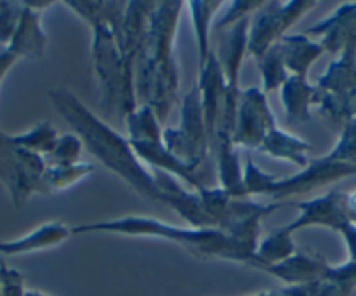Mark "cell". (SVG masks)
Masks as SVG:
<instances>
[{
  "mask_svg": "<svg viewBox=\"0 0 356 296\" xmlns=\"http://www.w3.org/2000/svg\"><path fill=\"white\" fill-rule=\"evenodd\" d=\"M316 8L313 0H292L264 2L262 8L250 18L248 28V54L259 61L275 44L286 35L290 28L300 18Z\"/></svg>",
  "mask_w": 356,
  "mask_h": 296,
  "instance_id": "9c48e42d",
  "label": "cell"
},
{
  "mask_svg": "<svg viewBox=\"0 0 356 296\" xmlns=\"http://www.w3.org/2000/svg\"><path fill=\"white\" fill-rule=\"evenodd\" d=\"M325 93H349L356 91V44H349L328 64L316 84Z\"/></svg>",
  "mask_w": 356,
  "mask_h": 296,
  "instance_id": "44dd1931",
  "label": "cell"
},
{
  "mask_svg": "<svg viewBox=\"0 0 356 296\" xmlns=\"http://www.w3.org/2000/svg\"><path fill=\"white\" fill-rule=\"evenodd\" d=\"M311 150H313V146L309 143L280 128L273 129L259 148V152H262V154L271 155L273 159H280V161L292 162L293 166L302 169L309 164L307 154Z\"/></svg>",
  "mask_w": 356,
  "mask_h": 296,
  "instance_id": "ffe728a7",
  "label": "cell"
},
{
  "mask_svg": "<svg viewBox=\"0 0 356 296\" xmlns=\"http://www.w3.org/2000/svg\"><path fill=\"white\" fill-rule=\"evenodd\" d=\"M318 93H320L318 86L307 82L306 77L290 76L282 86V89H280L282 103L289 122H293V124L309 122L311 107L316 103Z\"/></svg>",
  "mask_w": 356,
  "mask_h": 296,
  "instance_id": "d6986e66",
  "label": "cell"
},
{
  "mask_svg": "<svg viewBox=\"0 0 356 296\" xmlns=\"http://www.w3.org/2000/svg\"><path fill=\"white\" fill-rule=\"evenodd\" d=\"M280 49L283 54V63L290 76L306 77L309 73L314 61L320 60L325 54L320 42H314L311 37L299 33V35H285L280 40Z\"/></svg>",
  "mask_w": 356,
  "mask_h": 296,
  "instance_id": "ac0fdd59",
  "label": "cell"
},
{
  "mask_svg": "<svg viewBox=\"0 0 356 296\" xmlns=\"http://www.w3.org/2000/svg\"><path fill=\"white\" fill-rule=\"evenodd\" d=\"M49 100L72 131L81 138L88 152L102 166L118 175L140 197L164 206V193L157 185L152 169L136 157L128 138L89 110L70 89L58 87L49 91Z\"/></svg>",
  "mask_w": 356,
  "mask_h": 296,
  "instance_id": "6da1fadb",
  "label": "cell"
},
{
  "mask_svg": "<svg viewBox=\"0 0 356 296\" xmlns=\"http://www.w3.org/2000/svg\"><path fill=\"white\" fill-rule=\"evenodd\" d=\"M264 6V0H238V2H231L225 15L217 23H213V32L218 33L222 30L229 28V26L236 25V23L243 21L246 18H252L257 11Z\"/></svg>",
  "mask_w": 356,
  "mask_h": 296,
  "instance_id": "4dcf8cb0",
  "label": "cell"
},
{
  "mask_svg": "<svg viewBox=\"0 0 356 296\" xmlns=\"http://www.w3.org/2000/svg\"><path fill=\"white\" fill-rule=\"evenodd\" d=\"M88 234H112V236L140 237V239H163L178 244L197 258H217L248 265L260 270L257 247L236 239L220 229H194L177 227L168 221L152 216H122L114 220H100L93 223H82L72 229V236Z\"/></svg>",
  "mask_w": 356,
  "mask_h": 296,
  "instance_id": "3957f363",
  "label": "cell"
},
{
  "mask_svg": "<svg viewBox=\"0 0 356 296\" xmlns=\"http://www.w3.org/2000/svg\"><path fill=\"white\" fill-rule=\"evenodd\" d=\"M307 37H320L325 53L339 56L349 44H356V2H344L328 18L304 32Z\"/></svg>",
  "mask_w": 356,
  "mask_h": 296,
  "instance_id": "4fadbf2b",
  "label": "cell"
},
{
  "mask_svg": "<svg viewBox=\"0 0 356 296\" xmlns=\"http://www.w3.org/2000/svg\"><path fill=\"white\" fill-rule=\"evenodd\" d=\"M250 296H309V286H299V288H285L276 289V291H266V293H255Z\"/></svg>",
  "mask_w": 356,
  "mask_h": 296,
  "instance_id": "e575fe53",
  "label": "cell"
},
{
  "mask_svg": "<svg viewBox=\"0 0 356 296\" xmlns=\"http://www.w3.org/2000/svg\"><path fill=\"white\" fill-rule=\"evenodd\" d=\"M296 207L299 209V214L282 227L283 232L292 237L296 232L309 227H323L339 232L344 223L351 221L346 207V192L337 189L306 202H297Z\"/></svg>",
  "mask_w": 356,
  "mask_h": 296,
  "instance_id": "8fae6325",
  "label": "cell"
},
{
  "mask_svg": "<svg viewBox=\"0 0 356 296\" xmlns=\"http://www.w3.org/2000/svg\"><path fill=\"white\" fill-rule=\"evenodd\" d=\"M356 261L330 265L320 282L309 286V296H355Z\"/></svg>",
  "mask_w": 356,
  "mask_h": 296,
  "instance_id": "603a6c76",
  "label": "cell"
},
{
  "mask_svg": "<svg viewBox=\"0 0 356 296\" xmlns=\"http://www.w3.org/2000/svg\"><path fill=\"white\" fill-rule=\"evenodd\" d=\"M182 9L180 0L157 2L135 58L136 101L152 108L161 124L177 103L180 87L173 47Z\"/></svg>",
  "mask_w": 356,
  "mask_h": 296,
  "instance_id": "7a4b0ae2",
  "label": "cell"
},
{
  "mask_svg": "<svg viewBox=\"0 0 356 296\" xmlns=\"http://www.w3.org/2000/svg\"><path fill=\"white\" fill-rule=\"evenodd\" d=\"M163 141L168 150L186 164L201 169L211 148L204 125L201 94L197 84L187 91L180 107V124L177 128L163 129Z\"/></svg>",
  "mask_w": 356,
  "mask_h": 296,
  "instance_id": "ba28073f",
  "label": "cell"
},
{
  "mask_svg": "<svg viewBox=\"0 0 356 296\" xmlns=\"http://www.w3.org/2000/svg\"><path fill=\"white\" fill-rule=\"evenodd\" d=\"M124 122L126 128H128L129 145L143 164L150 166L154 171L168 173L173 178L182 180L194 192H200L204 189L200 175H197L200 169L177 159L166 148L163 141L164 128L152 108L138 105L136 110L124 119Z\"/></svg>",
  "mask_w": 356,
  "mask_h": 296,
  "instance_id": "8992f818",
  "label": "cell"
},
{
  "mask_svg": "<svg viewBox=\"0 0 356 296\" xmlns=\"http://www.w3.org/2000/svg\"><path fill=\"white\" fill-rule=\"evenodd\" d=\"M25 275L0 260V296H25Z\"/></svg>",
  "mask_w": 356,
  "mask_h": 296,
  "instance_id": "1f68e13d",
  "label": "cell"
},
{
  "mask_svg": "<svg viewBox=\"0 0 356 296\" xmlns=\"http://www.w3.org/2000/svg\"><path fill=\"white\" fill-rule=\"evenodd\" d=\"M356 176V166L337 162L327 155L309 161V164L297 175L289 178H276L275 175L262 171L253 159H246L243 168V185L245 197H269L273 202H282L293 195H304L316 189L337 183L341 180Z\"/></svg>",
  "mask_w": 356,
  "mask_h": 296,
  "instance_id": "5b68a950",
  "label": "cell"
},
{
  "mask_svg": "<svg viewBox=\"0 0 356 296\" xmlns=\"http://www.w3.org/2000/svg\"><path fill=\"white\" fill-rule=\"evenodd\" d=\"M346 207H348V214L351 221L356 223V190L346 192Z\"/></svg>",
  "mask_w": 356,
  "mask_h": 296,
  "instance_id": "d590c367",
  "label": "cell"
},
{
  "mask_svg": "<svg viewBox=\"0 0 356 296\" xmlns=\"http://www.w3.org/2000/svg\"><path fill=\"white\" fill-rule=\"evenodd\" d=\"M23 12V2L0 0V49L11 44Z\"/></svg>",
  "mask_w": 356,
  "mask_h": 296,
  "instance_id": "f546056e",
  "label": "cell"
},
{
  "mask_svg": "<svg viewBox=\"0 0 356 296\" xmlns=\"http://www.w3.org/2000/svg\"><path fill=\"white\" fill-rule=\"evenodd\" d=\"M25 296H49V295H46V293L42 291H35V289H26Z\"/></svg>",
  "mask_w": 356,
  "mask_h": 296,
  "instance_id": "8d00e7d4",
  "label": "cell"
},
{
  "mask_svg": "<svg viewBox=\"0 0 356 296\" xmlns=\"http://www.w3.org/2000/svg\"><path fill=\"white\" fill-rule=\"evenodd\" d=\"M257 64H259L260 79H262L264 94H271L273 91H280L290 77V73L285 68V63H283V54L282 49H280V44H275L271 49L257 61Z\"/></svg>",
  "mask_w": 356,
  "mask_h": 296,
  "instance_id": "4316f807",
  "label": "cell"
},
{
  "mask_svg": "<svg viewBox=\"0 0 356 296\" xmlns=\"http://www.w3.org/2000/svg\"><path fill=\"white\" fill-rule=\"evenodd\" d=\"M18 60L19 58L16 56L15 53H11L9 49L0 51V86H2V82H4L6 76L9 73V70H11V68L18 63Z\"/></svg>",
  "mask_w": 356,
  "mask_h": 296,
  "instance_id": "836d02e7",
  "label": "cell"
},
{
  "mask_svg": "<svg viewBox=\"0 0 356 296\" xmlns=\"http://www.w3.org/2000/svg\"><path fill=\"white\" fill-rule=\"evenodd\" d=\"M47 35L42 28V15L23 2V12L11 44L6 49L22 58H42L46 53Z\"/></svg>",
  "mask_w": 356,
  "mask_h": 296,
  "instance_id": "e0dca14e",
  "label": "cell"
},
{
  "mask_svg": "<svg viewBox=\"0 0 356 296\" xmlns=\"http://www.w3.org/2000/svg\"><path fill=\"white\" fill-rule=\"evenodd\" d=\"M58 136L60 134H58L56 128L49 121H44L33 125L30 131L11 136V141L16 146H19V148H23V150H29L32 154L46 157V155H49L53 152L54 145L58 141Z\"/></svg>",
  "mask_w": 356,
  "mask_h": 296,
  "instance_id": "d4e9b609",
  "label": "cell"
},
{
  "mask_svg": "<svg viewBox=\"0 0 356 296\" xmlns=\"http://www.w3.org/2000/svg\"><path fill=\"white\" fill-rule=\"evenodd\" d=\"M320 89V87H318ZM316 108L318 114L330 122L332 125H337L339 129L346 124V122L356 119V91H349V93H325L320 89L316 98Z\"/></svg>",
  "mask_w": 356,
  "mask_h": 296,
  "instance_id": "cb8c5ba5",
  "label": "cell"
},
{
  "mask_svg": "<svg viewBox=\"0 0 356 296\" xmlns=\"http://www.w3.org/2000/svg\"><path fill=\"white\" fill-rule=\"evenodd\" d=\"M47 164L42 155L23 150L0 131V183L6 186L16 209L25 206L32 195H49L44 175Z\"/></svg>",
  "mask_w": 356,
  "mask_h": 296,
  "instance_id": "52a82bcc",
  "label": "cell"
},
{
  "mask_svg": "<svg viewBox=\"0 0 356 296\" xmlns=\"http://www.w3.org/2000/svg\"><path fill=\"white\" fill-rule=\"evenodd\" d=\"M91 58L105 114L126 119L136 110L135 64L124 56L115 33L104 23H91Z\"/></svg>",
  "mask_w": 356,
  "mask_h": 296,
  "instance_id": "277c9868",
  "label": "cell"
},
{
  "mask_svg": "<svg viewBox=\"0 0 356 296\" xmlns=\"http://www.w3.org/2000/svg\"><path fill=\"white\" fill-rule=\"evenodd\" d=\"M0 51H2V49H0Z\"/></svg>",
  "mask_w": 356,
  "mask_h": 296,
  "instance_id": "74e56055",
  "label": "cell"
},
{
  "mask_svg": "<svg viewBox=\"0 0 356 296\" xmlns=\"http://www.w3.org/2000/svg\"><path fill=\"white\" fill-rule=\"evenodd\" d=\"M197 89L201 94V107H203L204 125H207L208 138H210L211 146L215 143V134H217L218 119L222 114V103H224L225 93V77L222 64L218 61L217 51L211 49L207 63L200 67V79H197Z\"/></svg>",
  "mask_w": 356,
  "mask_h": 296,
  "instance_id": "7c38bea8",
  "label": "cell"
},
{
  "mask_svg": "<svg viewBox=\"0 0 356 296\" xmlns=\"http://www.w3.org/2000/svg\"><path fill=\"white\" fill-rule=\"evenodd\" d=\"M95 171H97V164L84 161L70 166H47L44 182H46L49 193H53L77 185L79 182L88 178L89 175H93Z\"/></svg>",
  "mask_w": 356,
  "mask_h": 296,
  "instance_id": "484cf974",
  "label": "cell"
},
{
  "mask_svg": "<svg viewBox=\"0 0 356 296\" xmlns=\"http://www.w3.org/2000/svg\"><path fill=\"white\" fill-rule=\"evenodd\" d=\"M222 6H224L222 0H193V2H189L200 67L207 63L208 56H210L211 49H213L210 42V30L213 26L215 15L220 11Z\"/></svg>",
  "mask_w": 356,
  "mask_h": 296,
  "instance_id": "7402d4cb",
  "label": "cell"
},
{
  "mask_svg": "<svg viewBox=\"0 0 356 296\" xmlns=\"http://www.w3.org/2000/svg\"><path fill=\"white\" fill-rule=\"evenodd\" d=\"M74 15H77L86 25L91 23H104L111 26L119 40L122 49V39H124V16L128 2H107V0H68L65 2Z\"/></svg>",
  "mask_w": 356,
  "mask_h": 296,
  "instance_id": "2e32d148",
  "label": "cell"
},
{
  "mask_svg": "<svg viewBox=\"0 0 356 296\" xmlns=\"http://www.w3.org/2000/svg\"><path fill=\"white\" fill-rule=\"evenodd\" d=\"M81 138L75 132H67V134L58 136V141L54 145L53 152L44 157L47 166H70L81 162L82 155Z\"/></svg>",
  "mask_w": 356,
  "mask_h": 296,
  "instance_id": "83f0119b",
  "label": "cell"
},
{
  "mask_svg": "<svg viewBox=\"0 0 356 296\" xmlns=\"http://www.w3.org/2000/svg\"><path fill=\"white\" fill-rule=\"evenodd\" d=\"M328 159L356 166V119L346 122L339 132L335 146L327 154Z\"/></svg>",
  "mask_w": 356,
  "mask_h": 296,
  "instance_id": "f1b7e54d",
  "label": "cell"
},
{
  "mask_svg": "<svg viewBox=\"0 0 356 296\" xmlns=\"http://www.w3.org/2000/svg\"><path fill=\"white\" fill-rule=\"evenodd\" d=\"M342 241H344L346 247H348V261H356V223L348 221L339 229Z\"/></svg>",
  "mask_w": 356,
  "mask_h": 296,
  "instance_id": "d6a6232c",
  "label": "cell"
},
{
  "mask_svg": "<svg viewBox=\"0 0 356 296\" xmlns=\"http://www.w3.org/2000/svg\"><path fill=\"white\" fill-rule=\"evenodd\" d=\"M275 128H278V124L267 101V94L259 87L241 89L232 145L236 148L241 146L248 150H259L266 136Z\"/></svg>",
  "mask_w": 356,
  "mask_h": 296,
  "instance_id": "30bf717a",
  "label": "cell"
},
{
  "mask_svg": "<svg viewBox=\"0 0 356 296\" xmlns=\"http://www.w3.org/2000/svg\"><path fill=\"white\" fill-rule=\"evenodd\" d=\"M328 267L330 265L321 256L296 251L286 260L269 265L264 272L282 281L289 288H299V286H311L314 282H320L327 274Z\"/></svg>",
  "mask_w": 356,
  "mask_h": 296,
  "instance_id": "5bb4252c",
  "label": "cell"
},
{
  "mask_svg": "<svg viewBox=\"0 0 356 296\" xmlns=\"http://www.w3.org/2000/svg\"><path fill=\"white\" fill-rule=\"evenodd\" d=\"M72 236V229H68L61 221H47L44 225L37 227L26 236L13 241H0V254L4 256H19V254L37 253L51 247L60 246L61 243Z\"/></svg>",
  "mask_w": 356,
  "mask_h": 296,
  "instance_id": "9a60e30c",
  "label": "cell"
}]
</instances>
